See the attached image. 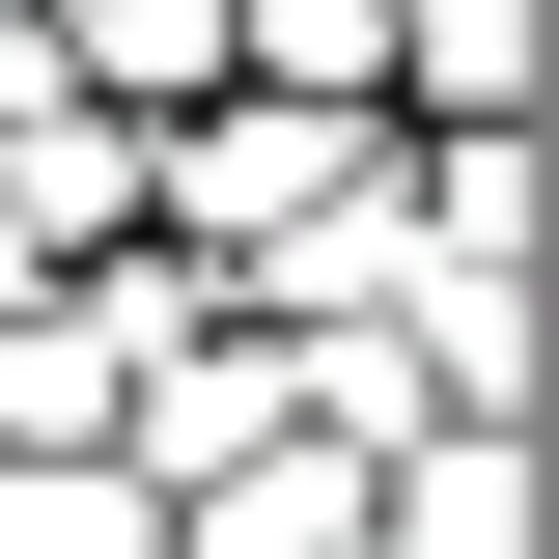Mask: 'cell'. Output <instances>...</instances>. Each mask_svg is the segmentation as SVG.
I'll return each mask as SVG.
<instances>
[{"label": "cell", "instance_id": "1", "mask_svg": "<svg viewBox=\"0 0 559 559\" xmlns=\"http://www.w3.org/2000/svg\"><path fill=\"white\" fill-rule=\"evenodd\" d=\"M364 168H392L364 112H224L197 168H140V197H168V224H224V252H308V224H336Z\"/></svg>", "mask_w": 559, "mask_h": 559}, {"label": "cell", "instance_id": "2", "mask_svg": "<svg viewBox=\"0 0 559 559\" xmlns=\"http://www.w3.org/2000/svg\"><path fill=\"white\" fill-rule=\"evenodd\" d=\"M364 559H532V419H419L364 476Z\"/></svg>", "mask_w": 559, "mask_h": 559}, {"label": "cell", "instance_id": "3", "mask_svg": "<svg viewBox=\"0 0 559 559\" xmlns=\"http://www.w3.org/2000/svg\"><path fill=\"white\" fill-rule=\"evenodd\" d=\"M168 559H364V476L336 448H224V476L168 503Z\"/></svg>", "mask_w": 559, "mask_h": 559}, {"label": "cell", "instance_id": "4", "mask_svg": "<svg viewBox=\"0 0 559 559\" xmlns=\"http://www.w3.org/2000/svg\"><path fill=\"white\" fill-rule=\"evenodd\" d=\"M224 57H252L280 112H364L392 140V0H224Z\"/></svg>", "mask_w": 559, "mask_h": 559}, {"label": "cell", "instance_id": "5", "mask_svg": "<svg viewBox=\"0 0 559 559\" xmlns=\"http://www.w3.org/2000/svg\"><path fill=\"white\" fill-rule=\"evenodd\" d=\"M392 112L503 140V112H532V0H392Z\"/></svg>", "mask_w": 559, "mask_h": 559}, {"label": "cell", "instance_id": "6", "mask_svg": "<svg viewBox=\"0 0 559 559\" xmlns=\"http://www.w3.org/2000/svg\"><path fill=\"white\" fill-rule=\"evenodd\" d=\"M0 559H168V503H140V476H57V448H28V476H0Z\"/></svg>", "mask_w": 559, "mask_h": 559}, {"label": "cell", "instance_id": "7", "mask_svg": "<svg viewBox=\"0 0 559 559\" xmlns=\"http://www.w3.org/2000/svg\"><path fill=\"white\" fill-rule=\"evenodd\" d=\"M57 57H112V84H224V0H28Z\"/></svg>", "mask_w": 559, "mask_h": 559}]
</instances>
